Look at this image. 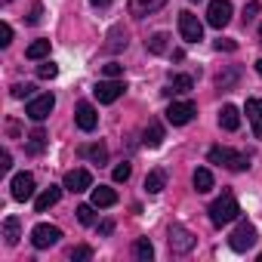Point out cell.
I'll use <instances>...</instances> for the list:
<instances>
[{
	"label": "cell",
	"instance_id": "e0dca14e",
	"mask_svg": "<svg viewBox=\"0 0 262 262\" xmlns=\"http://www.w3.org/2000/svg\"><path fill=\"white\" fill-rule=\"evenodd\" d=\"M62 188H65V185H62ZM62 188H59V185H50V188L37 198V204H34V207H37V213H47L50 207H56V204H59V198H62Z\"/></svg>",
	"mask_w": 262,
	"mask_h": 262
},
{
	"label": "cell",
	"instance_id": "60d3db41",
	"mask_svg": "<svg viewBox=\"0 0 262 262\" xmlns=\"http://www.w3.org/2000/svg\"><path fill=\"white\" fill-rule=\"evenodd\" d=\"M13 167V158H10V151H4L0 155V170H10Z\"/></svg>",
	"mask_w": 262,
	"mask_h": 262
},
{
	"label": "cell",
	"instance_id": "f6af8a7d",
	"mask_svg": "<svg viewBox=\"0 0 262 262\" xmlns=\"http://www.w3.org/2000/svg\"><path fill=\"white\" fill-rule=\"evenodd\" d=\"M259 37H262V25H259Z\"/></svg>",
	"mask_w": 262,
	"mask_h": 262
},
{
	"label": "cell",
	"instance_id": "83f0119b",
	"mask_svg": "<svg viewBox=\"0 0 262 262\" xmlns=\"http://www.w3.org/2000/svg\"><path fill=\"white\" fill-rule=\"evenodd\" d=\"M126 47V34H123V28H114L111 34H108V43H105V50L108 53H120Z\"/></svg>",
	"mask_w": 262,
	"mask_h": 262
},
{
	"label": "cell",
	"instance_id": "ac0fdd59",
	"mask_svg": "<svg viewBox=\"0 0 262 262\" xmlns=\"http://www.w3.org/2000/svg\"><path fill=\"white\" fill-rule=\"evenodd\" d=\"M19 237H22V222H19L16 216H7V219H4V241H7L10 247H16Z\"/></svg>",
	"mask_w": 262,
	"mask_h": 262
},
{
	"label": "cell",
	"instance_id": "8992f818",
	"mask_svg": "<svg viewBox=\"0 0 262 262\" xmlns=\"http://www.w3.org/2000/svg\"><path fill=\"white\" fill-rule=\"evenodd\" d=\"M179 34L185 43H198L204 37V25L198 22L194 13H179Z\"/></svg>",
	"mask_w": 262,
	"mask_h": 262
},
{
	"label": "cell",
	"instance_id": "6da1fadb",
	"mask_svg": "<svg viewBox=\"0 0 262 262\" xmlns=\"http://www.w3.org/2000/svg\"><path fill=\"white\" fill-rule=\"evenodd\" d=\"M207 213H210V222L222 228V225H228L231 219H237L241 207H237V198H234L231 191H225L222 198H216V201L210 204V210H207Z\"/></svg>",
	"mask_w": 262,
	"mask_h": 262
},
{
	"label": "cell",
	"instance_id": "2e32d148",
	"mask_svg": "<svg viewBox=\"0 0 262 262\" xmlns=\"http://www.w3.org/2000/svg\"><path fill=\"white\" fill-rule=\"evenodd\" d=\"M219 126L228 129V133H234V129L241 126V111H237L234 105H225V108L219 111Z\"/></svg>",
	"mask_w": 262,
	"mask_h": 262
},
{
	"label": "cell",
	"instance_id": "d590c367",
	"mask_svg": "<svg viewBox=\"0 0 262 262\" xmlns=\"http://www.w3.org/2000/svg\"><path fill=\"white\" fill-rule=\"evenodd\" d=\"M102 74H105V77H120V74H123V65L108 62V65H102Z\"/></svg>",
	"mask_w": 262,
	"mask_h": 262
},
{
	"label": "cell",
	"instance_id": "44dd1931",
	"mask_svg": "<svg viewBox=\"0 0 262 262\" xmlns=\"http://www.w3.org/2000/svg\"><path fill=\"white\" fill-rule=\"evenodd\" d=\"M191 86H194V80L188 77V74H173L170 77V86L164 90L167 96H173V93H191Z\"/></svg>",
	"mask_w": 262,
	"mask_h": 262
},
{
	"label": "cell",
	"instance_id": "f546056e",
	"mask_svg": "<svg viewBox=\"0 0 262 262\" xmlns=\"http://www.w3.org/2000/svg\"><path fill=\"white\" fill-rule=\"evenodd\" d=\"M47 148V133H43V129H34V133L28 136V151L31 155H40Z\"/></svg>",
	"mask_w": 262,
	"mask_h": 262
},
{
	"label": "cell",
	"instance_id": "603a6c76",
	"mask_svg": "<svg viewBox=\"0 0 262 262\" xmlns=\"http://www.w3.org/2000/svg\"><path fill=\"white\" fill-rule=\"evenodd\" d=\"M145 47H148V53L164 56V53L170 50V37H167L164 31H158V34H151V37H148V43H145Z\"/></svg>",
	"mask_w": 262,
	"mask_h": 262
},
{
	"label": "cell",
	"instance_id": "ab89813d",
	"mask_svg": "<svg viewBox=\"0 0 262 262\" xmlns=\"http://www.w3.org/2000/svg\"><path fill=\"white\" fill-rule=\"evenodd\" d=\"M40 16H43V4H34V7H31V13H28V25H37V22H40Z\"/></svg>",
	"mask_w": 262,
	"mask_h": 262
},
{
	"label": "cell",
	"instance_id": "cb8c5ba5",
	"mask_svg": "<svg viewBox=\"0 0 262 262\" xmlns=\"http://www.w3.org/2000/svg\"><path fill=\"white\" fill-rule=\"evenodd\" d=\"M164 185H167V176H164V170H151V173L145 176V191H148V194H158V191H164Z\"/></svg>",
	"mask_w": 262,
	"mask_h": 262
},
{
	"label": "cell",
	"instance_id": "3957f363",
	"mask_svg": "<svg viewBox=\"0 0 262 262\" xmlns=\"http://www.w3.org/2000/svg\"><path fill=\"white\" fill-rule=\"evenodd\" d=\"M123 80H117V77H108V80H99L96 83V90H93V96L102 102V105H111V102H117L120 96H123Z\"/></svg>",
	"mask_w": 262,
	"mask_h": 262
},
{
	"label": "cell",
	"instance_id": "e575fe53",
	"mask_svg": "<svg viewBox=\"0 0 262 262\" xmlns=\"http://www.w3.org/2000/svg\"><path fill=\"white\" fill-rule=\"evenodd\" d=\"M256 13H259V0H250V4L244 7V25H247V22H253V19H256Z\"/></svg>",
	"mask_w": 262,
	"mask_h": 262
},
{
	"label": "cell",
	"instance_id": "836d02e7",
	"mask_svg": "<svg viewBox=\"0 0 262 262\" xmlns=\"http://www.w3.org/2000/svg\"><path fill=\"white\" fill-rule=\"evenodd\" d=\"M129 173H133V167H129V164H117L114 167V182H126Z\"/></svg>",
	"mask_w": 262,
	"mask_h": 262
},
{
	"label": "cell",
	"instance_id": "d6986e66",
	"mask_svg": "<svg viewBox=\"0 0 262 262\" xmlns=\"http://www.w3.org/2000/svg\"><path fill=\"white\" fill-rule=\"evenodd\" d=\"M191 182H194V191H198V194H207V191L213 188V173H210L207 167H198L194 176H191Z\"/></svg>",
	"mask_w": 262,
	"mask_h": 262
},
{
	"label": "cell",
	"instance_id": "4316f807",
	"mask_svg": "<svg viewBox=\"0 0 262 262\" xmlns=\"http://www.w3.org/2000/svg\"><path fill=\"white\" fill-rule=\"evenodd\" d=\"M133 256H136L139 262H148V259H155V247H151V241H148V237H139V241L133 244Z\"/></svg>",
	"mask_w": 262,
	"mask_h": 262
},
{
	"label": "cell",
	"instance_id": "d4e9b609",
	"mask_svg": "<svg viewBox=\"0 0 262 262\" xmlns=\"http://www.w3.org/2000/svg\"><path fill=\"white\" fill-rule=\"evenodd\" d=\"M237 80H241V68H225L222 74H216V86L219 90H231Z\"/></svg>",
	"mask_w": 262,
	"mask_h": 262
},
{
	"label": "cell",
	"instance_id": "f35d334b",
	"mask_svg": "<svg viewBox=\"0 0 262 262\" xmlns=\"http://www.w3.org/2000/svg\"><path fill=\"white\" fill-rule=\"evenodd\" d=\"M90 256H93V250H90L86 244H83V247H74V250H71V259H74V262H80V259H90Z\"/></svg>",
	"mask_w": 262,
	"mask_h": 262
},
{
	"label": "cell",
	"instance_id": "30bf717a",
	"mask_svg": "<svg viewBox=\"0 0 262 262\" xmlns=\"http://www.w3.org/2000/svg\"><path fill=\"white\" fill-rule=\"evenodd\" d=\"M194 114H198L194 102H173V105L167 108V120H170L173 126H185Z\"/></svg>",
	"mask_w": 262,
	"mask_h": 262
},
{
	"label": "cell",
	"instance_id": "c3c4849f",
	"mask_svg": "<svg viewBox=\"0 0 262 262\" xmlns=\"http://www.w3.org/2000/svg\"><path fill=\"white\" fill-rule=\"evenodd\" d=\"M259 262H262V256H259Z\"/></svg>",
	"mask_w": 262,
	"mask_h": 262
},
{
	"label": "cell",
	"instance_id": "ffe728a7",
	"mask_svg": "<svg viewBox=\"0 0 262 262\" xmlns=\"http://www.w3.org/2000/svg\"><path fill=\"white\" fill-rule=\"evenodd\" d=\"M93 204L96 207H114L117 204V191L108 188V185H99V188H93Z\"/></svg>",
	"mask_w": 262,
	"mask_h": 262
},
{
	"label": "cell",
	"instance_id": "4dcf8cb0",
	"mask_svg": "<svg viewBox=\"0 0 262 262\" xmlns=\"http://www.w3.org/2000/svg\"><path fill=\"white\" fill-rule=\"evenodd\" d=\"M93 210H96V204H80V207L74 210V213H77V222H80V225H96V213H93Z\"/></svg>",
	"mask_w": 262,
	"mask_h": 262
},
{
	"label": "cell",
	"instance_id": "4fadbf2b",
	"mask_svg": "<svg viewBox=\"0 0 262 262\" xmlns=\"http://www.w3.org/2000/svg\"><path fill=\"white\" fill-rule=\"evenodd\" d=\"M74 117H77V126L83 129V133H93V129H96V123H99V114H96V108H93L90 102H80Z\"/></svg>",
	"mask_w": 262,
	"mask_h": 262
},
{
	"label": "cell",
	"instance_id": "7c38bea8",
	"mask_svg": "<svg viewBox=\"0 0 262 262\" xmlns=\"http://www.w3.org/2000/svg\"><path fill=\"white\" fill-rule=\"evenodd\" d=\"M10 188H13V198L25 204V201H31V198H34V176H31V173H16Z\"/></svg>",
	"mask_w": 262,
	"mask_h": 262
},
{
	"label": "cell",
	"instance_id": "bcb514c9",
	"mask_svg": "<svg viewBox=\"0 0 262 262\" xmlns=\"http://www.w3.org/2000/svg\"><path fill=\"white\" fill-rule=\"evenodd\" d=\"M191 4H201V0H191Z\"/></svg>",
	"mask_w": 262,
	"mask_h": 262
},
{
	"label": "cell",
	"instance_id": "5b68a950",
	"mask_svg": "<svg viewBox=\"0 0 262 262\" xmlns=\"http://www.w3.org/2000/svg\"><path fill=\"white\" fill-rule=\"evenodd\" d=\"M231 22V4L228 0H210L207 7V25L210 28H225Z\"/></svg>",
	"mask_w": 262,
	"mask_h": 262
},
{
	"label": "cell",
	"instance_id": "7a4b0ae2",
	"mask_svg": "<svg viewBox=\"0 0 262 262\" xmlns=\"http://www.w3.org/2000/svg\"><path fill=\"white\" fill-rule=\"evenodd\" d=\"M210 164H219V167H228V170H234V173H244L247 167H250V158L247 155H241V151H234V148H225V145H216V148H210Z\"/></svg>",
	"mask_w": 262,
	"mask_h": 262
},
{
	"label": "cell",
	"instance_id": "484cf974",
	"mask_svg": "<svg viewBox=\"0 0 262 262\" xmlns=\"http://www.w3.org/2000/svg\"><path fill=\"white\" fill-rule=\"evenodd\" d=\"M80 155H83V158H90L93 164H105V161H108V148H105L102 142H96V145H86V148H80Z\"/></svg>",
	"mask_w": 262,
	"mask_h": 262
},
{
	"label": "cell",
	"instance_id": "d6a6232c",
	"mask_svg": "<svg viewBox=\"0 0 262 262\" xmlns=\"http://www.w3.org/2000/svg\"><path fill=\"white\" fill-rule=\"evenodd\" d=\"M59 74V65H53V62H43V65H37V77L40 80H53Z\"/></svg>",
	"mask_w": 262,
	"mask_h": 262
},
{
	"label": "cell",
	"instance_id": "9c48e42d",
	"mask_svg": "<svg viewBox=\"0 0 262 262\" xmlns=\"http://www.w3.org/2000/svg\"><path fill=\"white\" fill-rule=\"evenodd\" d=\"M167 241H170V250L179 253V256L182 253H191V247H194V234L185 225H170V237Z\"/></svg>",
	"mask_w": 262,
	"mask_h": 262
},
{
	"label": "cell",
	"instance_id": "1f68e13d",
	"mask_svg": "<svg viewBox=\"0 0 262 262\" xmlns=\"http://www.w3.org/2000/svg\"><path fill=\"white\" fill-rule=\"evenodd\" d=\"M13 99H31L34 96V83H13Z\"/></svg>",
	"mask_w": 262,
	"mask_h": 262
},
{
	"label": "cell",
	"instance_id": "277c9868",
	"mask_svg": "<svg viewBox=\"0 0 262 262\" xmlns=\"http://www.w3.org/2000/svg\"><path fill=\"white\" fill-rule=\"evenodd\" d=\"M56 108V99H53V93H43V96H34L28 105H25V114L31 117V120H47L50 117V111Z\"/></svg>",
	"mask_w": 262,
	"mask_h": 262
},
{
	"label": "cell",
	"instance_id": "5bb4252c",
	"mask_svg": "<svg viewBox=\"0 0 262 262\" xmlns=\"http://www.w3.org/2000/svg\"><path fill=\"white\" fill-rule=\"evenodd\" d=\"M167 0H129V13L136 19H145V16H155L158 10H164Z\"/></svg>",
	"mask_w": 262,
	"mask_h": 262
},
{
	"label": "cell",
	"instance_id": "8d00e7d4",
	"mask_svg": "<svg viewBox=\"0 0 262 262\" xmlns=\"http://www.w3.org/2000/svg\"><path fill=\"white\" fill-rule=\"evenodd\" d=\"M13 43V28L4 22V25H0V47H10Z\"/></svg>",
	"mask_w": 262,
	"mask_h": 262
},
{
	"label": "cell",
	"instance_id": "7dc6e473",
	"mask_svg": "<svg viewBox=\"0 0 262 262\" xmlns=\"http://www.w3.org/2000/svg\"><path fill=\"white\" fill-rule=\"evenodd\" d=\"M4 4H10V0H4Z\"/></svg>",
	"mask_w": 262,
	"mask_h": 262
},
{
	"label": "cell",
	"instance_id": "7bdbcfd3",
	"mask_svg": "<svg viewBox=\"0 0 262 262\" xmlns=\"http://www.w3.org/2000/svg\"><path fill=\"white\" fill-rule=\"evenodd\" d=\"M90 4H93V7H108L111 0H90Z\"/></svg>",
	"mask_w": 262,
	"mask_h": 262
},
{
	"label": "cell",
	"instance_id": "b9f144b4",
	"mask_svg": "<svg viewBox=\"0 0 262 262\" xmlns=\"http://www.w3.org/2000/svg\"><path fill=\"white\" fill-rule=\"evenodd\" d=\"M111 231H114V222H102L99 225V234H111Z\"/></svg>",
	"mask_w": 262,
	"mask_h": 262
},
{
	"label": "cell",
	"instance_id": "ee69618b",
	"mask_svg": "<svg viewBox=\"0 0 262 262\" xmlns=\"http://www.w3.org/2000/svg\"><path fill=\"white\" fill-rule=\"evenodd\" d=\"M256 71H259V77H262V59H256Z\"/></svg>",
	"mask_w": 262,
	"mask_h": 262
},
{
	"label": "cell",
	"instance_id": "f1b7e54d",
	"mask_svg": "<svg viewBox=\"0 0 262 262\" xmlns=\"http://www.w3.org/2000/svg\"><path fill=\"white\" fill-rule=\"evenodd\" d=\"M25 56L34 59V62H37V59H47V56H50V40H34V43L25 50Z\"/></svg>",
	"mask_w": 262,
	"mask_h": 262
},
{
	"label": "cell",
	"instance_id": "7402d4cb",
	"mask_svg": "<svg viewBox=\"0 0 262 262\" xmlns=\"http://www.w3.org/2000/svg\"><path fill=\"white\" fill-rule=\"evenodd\" d=\"M142 142H145L148 148H158V145L164 142V126H161L158 120H151V123H148V129H145V136H142Z\"/></svg>",
	"mask_w": 262,
	"mask_h": 262
},
{
	"label": "cell",
	"instance_id": "52a82bcc",
	"mask_svg": "<svg viewBox=\"0 0 262 262\" xmlns=\"http://www.w3.org/2000/svg\"><path fill=\"white\" fill-rule=\"evenodd\" d=\"M59 237H62V231H59L56 225H47V222H40V225H34V231H31V244H34L37 250H47V247H56V244H59Z\"/></svg>",
	"mask_w": 262,
	"mask_h": 262
},
{
	"label": "cell",
	"instance_id": "74e56055",
	"mask_svg": "<svg viewBox=\"0 0 262 262\" xmlns=\"http://www.w3.org/2000/svg\"><path fill=\"white\" fill-rule=\"evenodd\" d=\"M213 47H216L219 53H222V50H225V53H234V50H237V43H234V40H228V37H219Z\"/></svg>",
	"mask_w": 262,
	"mask_h": 262
},
{
	"label": "cell",
	"instance_id": "8fae6325",
	"mask_svg": "<svg viewBox=\"0 0 262 262\" xmlns=\"http://www.w3.org/2000/svg\"><path fill=\"white\" fill-rule=\"evenodd\" d=\"M65 188L71 191V194H80V191H86V188H93V176H90V170H68L65 173Z\"/></svg>",
	"mask_w": 262,
	"mask_h": 262
},
{
	"label": "cell",
	"instance_id": "9a60e30c",
	"mask_svg": "<svg viewBox=\"0 0 262 262\" xmlns=\"http://www.w3.org/2000/svg\"><path fill=\"white\" fill-rule=\"evenodd\" d=\"M247 117H250V123H253V136L256 139H262V99H247Z\"/></svg>",
	"mask_w": 262,
	"mask_h": 262
},
{
	"label": "cell",
	"instance_id": "ba28073f",
	"mask_svg": "<svg viewBox=\"0 0 262 262\" xmlns=\"http://www.w3.org/2000/svg\"><path fill=\"white\" fill-rule=\"evenodd\" d=\"M228 244H231V250H237V253H247V250L256 244V228H253L250 222H241V225L231 231Z\"/></svg>",
	"mask_w": 262,
	"mask_h": 262
}]
</instances>
